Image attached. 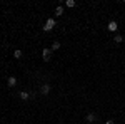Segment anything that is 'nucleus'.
<instances>
[{
  "instance_id": "nucleus-1",
  "label": "nucleus",
  "mask_w": 125,
  "mask_h": 124,
  "mask_svg": "<svg viewBox=\"0 0 125 124\" xmlns=\"http://www.w3.org/2000/svg\"><path fill=\"white\" fill-rule=\"evenodd\" d=\"M53 27H55V20H53V19H47L45 25H43V30H45V32H50Z\"/></svg>"
},
{
  "instance_id": "nucleus-2",
  "label": "nucleus",
  "mask_w": 125,
  "mask_h": 124,
  "mask_svg": "<svg viewBox=\"0 0 125 124\" xmlns=\"http://www.w3.org/2000/svg\"><path fill=\"white\" fill-rule=\"evenodd\" d=\"M107 29H108V32H117L118 24H117L115 20H110V22H108V25H107Z\"/></svg>"
},
{
  "instance_id": "nucleus-3",
  "label": "nucleus",
  "mask_w": 125,
  "mask_h": 124,
  "mask_svg": "<svg viewBox=\"0 0 125 124\" xmlns=\"http://www.w3.org/2000/svg\"><path fill=\"white\" fill-rule=\"evenodd\" d=\"M50 55H52V49H43L42 50V59L47 62V60H50Z\"/></svg>"
},
{
  "instance_id": "nucleus-4",
  "label": "nucleus",
  "mask_w": 125,
  "mask_h": 124,
  "mask_svg": "<svg viewBox=\"0 0 125 124\" xmlns=\"http://www.w3.org/2000/svg\"><path fill=\"white\" fill-rule=\"evenodd\" d=\"M85 121H87V123H95V121H97V114H95V112H90V114H87Z\"/></svg>"
},
{
  "instance_id": "nucleus-5",
  "label": "nucleus",
  "mask_w": 125,
  "mask_h": 124,
  "mask_svg": "<svg viewBox=\"0 0 125 124\" xmlns=\"http://www.w3.org/2000/svg\"><path fill=\"white\" fill-rule=\"evenodd\" d=\"M7 84H9L10 87H13L15 84H17V77H15V76H10L9 79H7Z\"/></svg>"
},
{
  "instance_id": "nucleus-6",
  "label": "nucleus",
  "mask_w": 125,
  "mask_h": 124,
  "mask_svg": "<svg viewBox=\"0 0 125 124\" xmlns=\"http://www.w3.org/2000/svg\"><path fill=\"white\" fill-rule=\"evenodd\" d=\"M40 92L47 96L48 92H50V86H48V84H43V86H42V89H40Z\"/></svg>"
},
{
  "instance_id": "nucleus-7",
  "label": "nucleus",
  "mask_w": 125,
  "mask_h": 124,
  "mask_svg": "<svg viewBox=\"0 0 125 124\" xmlns=\"http://www.w3.org/2000/svg\"><path fill=\"white\" fill-rule=\"evenodd\" d=\"M55 15H58V17L63 15V7H62V5H58L57 9H55Z\"/></svg>"
},
{
  "instance_id": "nucleus-8",
  "label": "nucleus",
  "mask_w": 125,
  "mask_h": 124,
  "mask_svg": "<svg viewBox=\"0 0 125 124\" xmlns=\"http://www.w3.org/2000/svg\"><path fill=\"white\" fill-rule=\"evenodd\" d=\"M29 97H30V94H29V92H25V91H22V92H20V99H23V101H27Z\"/></svg>"
},
{
  "instance_id": "nucleus-9",
  "label": "nucleus",
  "mask_w": 125,
  "mask_h": 124,
  "mask_svg": "<svg viewBox=\"0 0 125 124\" xmlns=\"http://www.w3.org/2000/svg\"><path fill=\"white\" fill-rule=\"evenodd\" d=\"M114 40H115L117 44H122V42H124V37H122V35H120V34H117L115 37H114Z\"/></svg>"
},
{
  "instance_id": "nucleus-10",
  "label": "nucleus",
  "mask_w": 125,
  "mask_h": 124,
  "mask_svg": "<svg viewBox=\"0 0 125 124\" xmlns=\"http://www.w3.org/2000/svg\"><path fill=\"white\" fill-rule=\"evenodd\" d=\"M65 5H67L68 9H72V7H75V0H67V2H65Z\"/></svg>"
},
{
  "instance_id": "nucleus-11",
  "label": "nucleus",
  "mask_w": 125,
  "mask_h": 124,
  "mask_svg": "<svg viewBox=\"0 0 125 124\" xmlns=\"http://www.w3.org/2000/svg\"><path fill=\"white\" fill-rule=\"evenodd\" d=\"M13 57H15V59H20V57H22V50H20V49H17V50L13 52Z\"/></svg>"
},
{
  "instance_id": "nucleus-12",
  "label": "nucleus",
  "mask_w": 125,
  "mask_h": 124,
  "mask_svg": "<svg viewBox=\"0 0 125 124\" xmlns=\"http://www.w3.org/2000/svg\"><path fill=\"white\" fill-rule=\"evenodd\" d=\"M58 49H60V42H53L52 44V52L53 50H58Z\"/></svg>"
},
{
  "instance_id": "nucleus-13",
  "label": "nucleus",
  "mask_w": 125,
  "mask_h": 124,
  "mask_svg": "<svg viewBox=\"0 0 125 124\" xmlns=\"http://www.w3.org/2000/svg\"><path fill=\"white\" fill-rule=\"evenodd\" d=\"M105 124H114V121H112V119H108V121H105Z\"/></svg>"
}]
</instances>
